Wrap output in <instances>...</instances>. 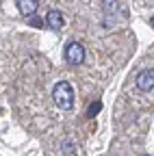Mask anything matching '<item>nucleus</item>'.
<instances>
[{
	"label": "nucleus",
	"mask_w": 154,
	"mask_h": 156,
	"mask_svg": "<svg viewBox=\"0 0 154 156\" xmlns=\"http://www.w3.org/2000/svg\"><path fill=\"white\" fill-rule=\"evenodd\" d=\"M52 98H54V104L61 111H72L74 108V89L67 80H61V83L54 85Z\"/></svg>",
	"instance_id": "nucleus-1"
},
{
	"label": "nucleus",
	"mask_w": 154,
	"mask_h": 156,
	"mask_svg": "<svg viewBox=\"0 0 154 156\" xmlns=\"http://www.w3.org/2000/svg\"><path fill=\"white\" fill-rule=\"evenodd\" d=\"M137 89L143 93L154 89V69H143L137 74Z\"/></svg>",
	"instance_id": "nucleus-3"
},
{
	"label": "nucleus",
	"mask_w": 154,
	"mask_h": 156,
	"mask_svg": "<svg viewBox=\"0 0 154 156\" xmlns=\"http://www.w3.org/2000/svg\"><path fill=\"white\" fill-rule=\"evenodd\" d=\"M100 108H102V102H93V104L89 106V117H95Z\"/></svg>",
	"instance_id": "nucleus-7"
},
{
	"label": "nucleus",
	"mask_w": 154,
	"mask_h": 156,
	"mask_svg": "<svg viewBox=\"0 0 154 156\" xmlns=\"http://www.w3.org/2000/svg\"><path fill=\"white\" fill-rule=\"evenodd\" d=\"M17 9L22 15H35V11L39 9V0H17Z\"/></svg>",
	"instance_id": "nucleus-5"
},
{
	"label": "nucleus",
	"mask_w": 154,
	"mask_h": 156,
	"mask_svg": "<svg viewBox=\"0 0 154 156\" xmlns=\"http://www.w3.org/2000/svg\"><path fill=\"white\" fill-rule=\"evenodd\" d=\"M85 56H87V52H85L83 44H78V41H70V44L65 46V58H67L72 65H81V63H85Z\"/></svg>",
	"instance_id": "nucleus-2"
},
{
	"label": "nucleus",
	"mask_w": 154,
	"mask_h": 156,
	"mask_svg": "<svg viewBox=\"0 0 154 156\" xmlns=\"http://www.w3.org/2000/svg\"><path fill=\"white\" fill-rule=\"evenodd\" d=\"M46 24H48L52 30H61V28H63V15H61V11L50 9L48 15H46Z\"/></svg>",
	"instance_id": "nucleus-4"
},
{
	"label": "nucleus",
	"mask_w": 154,
	"mask_h": 156,
	"mask_svg": "<svg viewBox=\"0 0 154 156\" xmlns=\"http://www.w3.org/2000/svg\"><path fill=\"white\" fill-rule=\"evenodd\" d=\"M102 9L106 13H115L120 9V0H102Z\"/></svg>",
	"instance_id": "nucleus-6"
},
{
	"label": "nucleus",
	"mask_w": 154,
	"mask_h": 156,
	"mask_svg": "<svg viewBox=\"0 0 154 156\" xmlns=\"http://www.w3.org/2000/svg\"><path fill=\"white\" fill-rule=\"evenodd\" d=\"M30 26H35V28H44V20H39V17L30 15Z\"/></svg>",
	"instance_id": "nucleus-8"
}]
</instances>
